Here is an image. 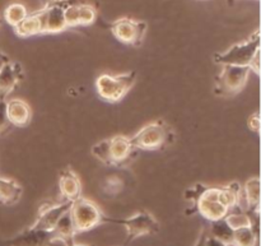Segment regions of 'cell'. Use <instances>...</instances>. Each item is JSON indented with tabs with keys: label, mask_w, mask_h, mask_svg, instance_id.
I'll return each mask as SVG.
<instances>
[{
	"label": "cell",
	"mask_w": 261,
	"mask_h": 246,
	"mask_svg": "<svg viewBox=\"0 0 261 246\" xmlns=\"http://www.w3.org/2000/svg\"><path fill=\"white\" fill-rule=\"evenodd\" d=\"M71 203H73L71 201H64L61 203L55 204V206H47L46 208L41 209L40 214H38L37 219L32 225V227L37 230H43V231H53L59 219L66 212H69Z\"/></svg>",
	"instance_id": "30bf717a"
},
{
	"label": "cell",
	"mask_w": 261,
	"mask_h": 246,
	"mask_svg": "<svg viewBox=\"0 0 261 246\" xmlns=\"http://www.w3.org/2000/svg\"><path fill=\"white\" fill-rule=\"evenodd\" d=\"M257 231L254 226L236 230L231 246H256Z\"/></svg>",
	"instance_id": "603a6c76"
},
{
	"label": "cell",
	"mask_w": 261,
	"mask_h": 246,
	"mask_svg": "<svg viewBox=\"0 0 261 246\" xmlns=\"http://www.w3.org/2000/svg\"><path fill=\"white\" fill-rule=\"evenodd\" d=\"M23 189L17 181L0 178V204L12 206L20 199Z\"/></svg>",
	"instance_id": "d6986e66"
},
{
	"label": "cell",
	"mask_w": 261,
	"mask_h": 246,
	"mask_svg": "<svg viewBox=\"0 0 261 246\" xmlns=\"http://www.w3.org/2000/svg\"><path fill=\"white\" fill-rule=\"evenodd\" d=\"M135 82H137L135 71H129V73L119 74V76L102 74L97 78L96 89L98 96L105 101L117 102L121 101L126 96Z\"/></svg>",
	"instance_id": "6da1fadb"
},
{
	"label": "cell",
	"mask_w": 261,
	"mask_h": 246,
	"mask_svg": "<svg viewBox=\"0 0 261 246\" xmlns=\"http://www.w3.org/2000/svg\"><path fill=\"white\" fill-rule=\"evenodd\" d=\"M22 79V66L18 63H8L0 70V99H7L8 94L18 86Z\"/></svg>",
	"instance_id": "4fadbf2b"
},
{
	"label": "cell",
	"mask_w": 261,
	"mask_h": 246,
	"mask_svg": "<svg viewBox=\"0 0 261 246\" xmlns=\"http://www.w3.org/2000/svg\"><path fill=\"white\" fill-rule=\"evenodd\" d=\"M122 246H127V245H122Z\"/></svg>",
	"instance_id": "836d02e7"
},
{
	"label": "cell",
	"mask_w": 261,
	"mask_h": 246,
	"mask_svg": "<svg viewBox=\"0 0 261 246\" xmlns=\"http://www.w3.org/2000/svg\"><path fill=\"white\" fill-rule=\"evenodd\" d=\"M79 26H89L96 20V9L91 4H79Z\"/></svg>",
	"instance_id": "d4e9b609"
},
{
	"label": "cell",
	"mask_w": 261,
	"mask_h": 246,
	"mask_svg": "<svg viewBox=\"0 0 261 246\" xmlns=\"http://www.w3.org/2000/svg\"><path fill=\"white\" fill-rule=\"evenodd\" d=\"M227 225L231 227L233 231L240 229H245V227H251L254 226V219H252L251 214L249 212H245L240 208H233L228 211L227 216L224 217Z\"/></svg>",
	"instance_id": "44dd1931"
},
{
	"label": "cell",
	"mask_w": 261,
	"mask_h": 246,
	"mask_svg": "<svg viewBox=\"0 0 261 246\" xmlns=\"http://www.w3.org/2000/svg\"><path fill=\"white\" fill-rule=\"evenodd\" d=\"M27 9L20 3H13V4L8 5L4 10V18L12 27H15L19 24L25 17H27Z\"/></svg>",
	"instance_id": "cb8c5ba5"
},
{
	"label": "cell",
	"mask_w": 261,
	"mask_h": 246,
	"mask_svg": "<svg viewBox=\"0 0 261 246\" xmlns=\"http://www.w3.org/2000/svg\"><path fill=\"white\" fill-rule=\"evenodd\" d=\"M170 130L163 121H154L145 125L134 137L130 138V143L135 150L157 151L168 142Z\"/></svg>",
	"instance_id": "5b68a950"
},
{
	"label": "cell",
	"mask_w": 261,
	"mask_h": 246,
	"mask_svg": "<svg viewBox=\"0 0 261 246\" xmlns=\"http://www.w3.org/2000/svg\"><path fill=\"white\" fill-rule=\"evenodd\" d=\"M147 23L132 18H120L110 24V30L116 40L132 46L142 45L147 33Z\"/></svg>",
	"instance_id": "8992f818"
},
{
	"label": "cell",
	"mask_w": 261,
	"mask_h": 246,
	"mask_svg": "<svg viewBox=\"0 0 261 246\" xmlns=\"http://www.w3.org/2000/svg\"><path fill=\"white\" fill-rule=\"evenodd\" d=\"M69 213H70L76 234L93 230L94 227L106 222V216L102 213L98 206L82 196L73 201Z\"/></svg>",
	"instance_id": "7a4b0ae2"
},
{
	"label": "cell",
	"mask_w": 261,
	"mask_h": 246,
	"mask_svg": "<svg viewBox=\"0 0 261 246\" xmlns=\"http://www.w3.org/2000/svg\"><path fill=\"white\" fill-rule=\"evenodd\" d=\"M58 242L53 231L33 229L32 226L25 229L17 236L8 240V246H54Z\"/></svg>",
	"instance_id": "9c48e42d"
},
{
	"label": "cell",
	"mask_w": 261,
	"mask_h": 246,
	"mask_svg": "<svg viewBox=\"0 0 261 246\" xmlns=\"http://www.w3.org/2000/svg\"><path fill=\"white\" fill-rule=\"evenodd\" d=\"M110 142V161L111 165H124L130 160L133 151L135 150L130 143V138L124 135H115L109 139Z\"/></svg>",
	"instance_id": "7c38bea8"
},
{
	"label": "cell",
	"mask_w": 261,
	"mask_h": 246,
	"mask_svg": "<svg viewBox=\"0 0 261 246\" xmlns=\"http://www.w3.org/2000/svg\"><path fill=\"white\" fill-rule=\"evenodd\" d=\"M8 117H7V100L0 99V133L7 129Z\"/></svg>",
	"instance_id": "4316f807"
},
{
	"label": "cell",
	"mask_w": 261,
	"mask_h": 246,
	"mask_svg": "<svg viewBox=\"0 0 261 246\" xmlns=\"http://www.w3.org/2000/svg\"><path fill=\"white\" fill-rule=\"evenodd\" d=\"M69 211H70V209H69ZM53 232L54 235H55L58 242H63V244H65V246L75 242L76 231L69 212H66V213L59 219L56 226L54 227Z\"/></svg>",
	"instance_id": "ac0fdd59"
},
{
	"label": "cell",
	"mask_w": 261,
	"mask_h": 246,
	"mask_svg": "<svg viewBox=\"0 0 261 246\" xmlns=\"http://www.w3.org/2000/svg\"><path fill=\"white\" fill-rule=\"evenodd\" d=\"M59 190L63 195L64 201H75L81 198L82 184L78 175L70 168H66L60 174L59 178Z\"/></svg>",
	"instance_id": "9a60e30c"
},
{
	"label": "cell",
	"mask_w": 261,
	"mask_h": 246,
	"mask_svg": "<svg viewBox=\"0 0 261 246\" xmlns=\"http://www.w3.org/2000/svg\"><path fill=\"white\" fill-rule=\"evenodd\" d=\"M7 117L9 124L15 127H25L30 124L32 111L27 102L23 100L13 99L7 101Z\"/></svg>",
	"instance_id": "5bb4252c"
},
{
	"label": "cell",
	"mask_w": 261,
	"mask_h": 246,
	"mask_svg": "<svg viewBox=\"0 0 261 246\" xmlns=\"http://www.w3.org/2000/svg\"><path fill=\"white\" fill-rule=\"evenodd\" d=\"M236 2H239V0H227V3H228V5H233Z\"/></svg>",
	"instance_id": "d6a6232c"
},
{
	"label": "cell",
	"mask_w": 261,
	"mask_h": 246,
	"mask_svg": "<svg viewBox=\"0 0 261 246\" xmlns=\"http://www.w3.org/2000/svg\"><path fill=\"white\" fill-rule=\"evenodd\" d=\"M241 186L237 183L231 184L224 188H219L218 191V202L222 206L226 207L228 211L236 208L239 206L240 196H241Z\"/></svg>",
	"instance_id": "ffe728a7"
},
{
	"label": "cell",
	"mask_w": 261,
	"mask_h": 246,
	"mask_svg": "<svg viewBox=\"0 0 261 246\" xmlns=\"http://www.w3.org/2000/svg\"><path fill=\"white\" fill-rule=\"evenodd\" d=\"M219 188H206L195 202V209L206 221L214 222L223 219L228 213V209L218 202Z\"/></svg>",
	"instance_id": "ba28073f"
},
{
	"label": "cell",
	"mask_w": 261,
	"mask_h": 246,
	"mask_svg": "<svg viewBox=\"0 0 261 246\" xmlns=\"http://www.w3.org/2000/svg\"><path fill=\"white\" fill-rule=\"evenodd\" d=\"M15 35L19 37H31L42 33V12L32 13L27 14V17L14 27Z\"/></svg>",
	"instance_id": "e0dca14e"
},
{
	"label": "cell",
	"mask_w": 261,
	"mask_h": 246,
	"mask_svg": "<svg viewBox=\"0 0 261 246\" xmlns=\"http://www.w3.org/2000/svg\"><path fill=\"white\" fill-rule=\"evenodd\" d=\"M63 5L47 4L42 12V33H59L66 30Z\"/></svg>",
	"instance_id": "8fae6325"
},
{
	"label": "cell",
	"mask_w": 261,
	"mask_h": 246,
	"mask_svg": "<svg viewBox=\"0 0 261 246\" xmlns=\"http://www.w3.org/2000/svg\"><path fill=\"white\" fill-rule=\"evenodd\" d=\"M48 4H56L63 5V7H68V5H76V4H86L88 3L87 0H47Z\"/></svg>",
	"instance_id": "f1b7e54d"
},
{
	"label": "cell",
	"mask_w": 261,
	"mask_h": 246,
	"mask_svg": "<svg viewBox=\"0 0 261 246\" xmlns=\"http://www.w3.org/2000/svg\"><path fill=\"white\" fill-rule=\"evenodd\" d=\"M92 155L99 160L101 162L106 163V165H111L110 161V142L109 139H105L102 142L97 143L92 147Z\"/></svg>",
	"instance_id": "484cf974"
},
{
	"label": "cell",
	"mask_w": 261,
	"mask_h": 246,
	"mask_svg": "<svg viewBox=\"0 0 261 246\" xmlns=\"http://www.w3.org/2000/svg\"><path fill=\"white\" fill-rule=\"evenodd\" d=\"M106 222L121 225L125 227L127 235L125 245L130 244L133 240L138 239V237L145 236V235H154L160 232V224L157 222V219L145 211L137 212L134 216L124 219H115L106 217Z\"/></svg>",
	"instance_id": "277c9868"
},
{
	"label": "cell",
	"mask_w": 261,
	"mask_h": 246,
	"mask_svg": "<svg viewBox=\"0 0 261 246\" xmlns=\"http://www.w3.org/2000/svg\"><path fill=\"white\" fill-rule=\"evenodd\" d=\"M250 73L251 70L249 66L223 65V69L216 78L217 89L224 94L237 93L244 89Z\"/></svg>",
	"instance_id": "52a82bcc"
},
{
	"label": "cell",
	"mask_w": 261,
	"mask_h": 246,
	"mask_svg": "<svg viewBox=\"0 0 261 246\" xmlns=\"http://www.w3.org/2000/svg\"><path fill=\"white\" fill-rule=\"evenodd\" d=\"M260 51V31H256L247 41L236 43L224 53L214 55V61L221 65L249 66L255 54Z\"/></svg>",
	"instance_id": "3957f363"
},
{
	"label": "cell",
	"mask_w": 261,
	"mask_h": 246,
	"mask_svg": "<svg viewBox=\"0 0 261 246\" xmlns=\"http://www.w3.org/2000/svg\"><path fill=\"white\" fill-rule=\"evenodd\" d=\"M204 246H228V245L219 241V240L214 239V237L211 236V235L205 234V237H204Z\"/></svg>",
	"instance_id": "f546056e"
},
{
	"label": "cell",
	"mask_w": 261,
	"mask_h": 246,
	"mask_svg": "<svg viewBox=\"0 0 261 246\" xmlns=\"http://www.w3.org/2000/svg\"><path fill=\"white\" fill-rule=\"evenodd\" d=\"M68 246H93V245H83V244H76V242H73V244H70Z\"/></svg>",
	"instance_id": "1f68e13d"
},
{
	"label": "cell",
	"mask_w": 261,
	"mask_h": 246,
	"mask_svg": "<svg viewBox=\"0 0 261 246\" xmlns=\"http://www.w3.org/2000/svg\"><path fill=\"white\" fill-rule=\"evenodd\" d=\"M9 63V58H8L7 55H5L3 51H0V70H2L3 66L5 65V64Z\"/></svg>",
	"instance_id": "4dcf8cb0"
},
{
	"label": "cell",
	"mask_w": 261,
	"mask_h": 246,
	"mask_svg": "<svg viewBox=\"0 0 261 246\" xmlns=\"http://www.w3.org/2000/svg\"><path fill=\"white\" fill-rule=\"evenodd\" d=\"M247 125H249V129L252 130V132L257 133L260 130L261 127V120H260V112L256 111L249 116V120H247Z\"/></svg>",
	"instance_id": "83f0119b"
},
{
	"label": "cell",
	"mask_w": 261,
	"mask_h": 246,
	"mask_svg": "<svg viewBox=\"0 0 261 246\" xmlns=\"http://www.w3.org/2000/svg\"><path fill=\"white\" fill-rule=\"evenodd\" d=\"M242 199H244L245 202V211L251 212V213L254 212V213L257 216L260 209V179L259 178H251L245 183L244 188H242L241 190L240 202H241Z\"/></svg>",
	"instance_id": "2e32d148"
},
{
	"label": "cell",
	"mask_w": 261,
	"mask_h": 246,
	"mask_svg": "<svg viewBox=\"0 0 261 246\" xmlns=\"http://www.w3.org/2000/svg\"><path fill=\"white\" fill-rule=\"evenodd\" d=\"M209 232H211V236H213L214 239L219 240V241L224 242L228 246L232 244V239H233V230L227 225L226 219H219V221L211 222V229H209Z\"/></svg>",
	"instance_id": "7402d4cb"
}]
</instances>
